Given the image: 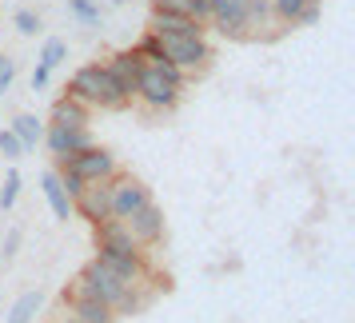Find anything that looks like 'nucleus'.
Listing matches in <instances>:
<instances>
[{"label": "nucleus", "mask_w": 355, "mask_h": 323, "mask_svg": "<svg viewBox=\"0 0 355 323\" xmlns=\"http://www.w3.org/2000/svg\"><path fill=\"white\" fill-rule=\"evenodd\" d=\"M64 172H72V176H80L84 184H104V180H112L120 168H116V156L108 152V148H84V152H72V156H64V160H56Z\"/></svg>", "instance_id": "nucleus-5"}, {"label": "nucleus", "mask_w": 355, "mask_h": 323, "mask_svg": "<svg viewBox=\"0 0 355 323\" xmlns=\"http://www.w3.org/2000/svg\"><path fill=\"white\" fill-rule=\"evenodd\" d=\"M60 184H64V192H68V200H76V195H80L84 188H88V184H84L80 176H72V172H64V168H60Z\"/></svg>", "instance_id": "nucleus-27"}, {"label": "nucleus", "mask_w": 355, "mask_h": 323, "mask_svg": "<svg viewBox=\"0 0 355 323\" xmlns=\"http://www.w3.org/2000/svg\"><path fill=\"white\" fill-rule=\"evenodd\" d=\"M216 4L220 0H192V20H200V24H208L211 12H216Z\"/></svg>", "instance_id": "nucleus-26"}, {"label": "nucleus", "mask_w": 355, "mask_h": 323, "mask_svg": "<svg viewBox=\"0 0 355 323\" xmlns=\"http://www.w3.org/2000/svg\"><path fill=\"white\" fill-rule=\"evenodd\" d=\"M164 64H144L136 76V88H132V100H140L148 112H172L184 96V80L164 76Z\"/></svg>", "instance_id": "nucleus-3"}, {"label": "nucleus", "mask_w": 355, "mask_h": 323, "mask_svg": "<svg viewBox=\"0 0 355 323\" xmlns=\"http://www.w3.org/2000/svg\"><path fill=\"white\" fill-rule=\"evenodd\" d=\"M44 144H49V152L56 156V160H64V156H72V152L92 148V132L88 128H56V124H49V128H44Z\"/></svg>", "instance_id": "nucleus-10"}, {"label": "nucleus", "mask_w": 355, "mask_h": 323, "mask_svg": "<svg viewBox=\"0 0 355 323\" xmlns=\"http://www.w3.org/2000/svg\"><path fill=\"white\" fill-rule=\"evenodd\" d=\"M248 17H252V0H220L208 24L227 40H248Z\"/></svg>", "instance_id": "nucleus-7"}, {"label": "nucleus", "mask_w": 355, "mask_h": 323, "mask_svg": "<svg viewBox=\"0 0 355 323\" xmlns=\"http://www.w3.org/2000/svg\"><path fill=\"white\" fill-rule=\"evenodd\" d=\"M136 56H140L144 64H164L160 36H156V33H144V36H140V44H136Z\"/></svg>", "instance_id": "nucleus-20"}, {"label": "nucleus", "mask_w": 355, "mask_h": 323, "mask_svg": "<svg viewBox=\"0 0 355 323\" xmlns=\"http://www.w3.org/2000/svg\"><path fill=\"white\" fill-rule=\"evenodd\" d=\"M311 4H320V0H272V12H275V20H279L284 28H295L300 12L311 8Z\"/></svg>", "instance_id": "nucleus-18"}, {"label": "nucleus", "mask_w": 355, "mask_h": 323, "mask_svg": "<svg viewBox=\"0 0 355 323\" xmlns=\"http://www.w3.org/2000/svg\"><path fill=\"white\" fill-rule=\"evenodd\" d=\"M20 184H24V180H20V172H8V176H4V188H0V211H8L12 204H17Z\"/></svg>", "instance_id": "nucleus-21"}, {"label": "nucleus", "mask_w": 355, "mask_h": 323, "mask_svg": "<svg viewBox=\"0 0 355 323\" xmlns=\"http://www.w3.org/2000/svg\"><path fill=\"white\" fill-rule=\"evenodd\" d=\"M40 304H44V299H40V291H24L17 304L8 307V320H4V323H33L36 311H40Z\"/></svg>", "instance_id": "nucleus-17"}, {"label": "nucleus", "mask_w": 355, "mask_h": 323, "mask_svg": "<svg viewBox=\"0 0 355 323\" xmlns=\"http://www.w3.org/2000/svg\"><path fill=\"white\" fill-rule=\"evenodd\" d=\"M72 211L84 216L92 227L104 224V220H112V216H108V180H104V184H88V188L72 200Z\"/></svg>", "instance_id": "nucleus-11"}, {"label": "nucleus", "mask_w": 355, "mask_h": 323, "mask_svg": "<svg viewBox=\"0 0 355 323\" xmlns=\"http://www.w3.org/2000/svg\"><path fill=\"white\" fill-rule=\"evenodd\" d=\"M148 33H156V36H208V24L184 17V12H160V8H152Z\"/></svg>", "instance_id": "nucleus-9"}, {"label": "nucleus", "mask_w": 355, "mask_h": 323, "mask_svg": "<svg viewBox=\"0 0 355 323\" xmlns=\"http://www.w3.org/2000/svg\"><path fill=\"white\" fill-rule=\"evenodd\" d=\"M160 49H164V60L176 64L184 76H196L216 60L208 36H160Z\"/></svg>", "instance_id": "nucleus-4"}, {"label": "nucleus", "mask_w": 355, "mask_h": 323, "mask_svg": "<svg viewBox=\"0 0 355 323\" xmlns=\"http://www.w3.org/2000/svg\"><path fill=\"white\" fill-rule=\"evenodd\" d=\"M20 252V227H12L8 236H4V259H12Z\"/></svg>", "instance_id": "nucleus-28"}, {"label": "nucleus", "mask_w": 355, "mask_h": 323, "mask_svg": "<svg viewBox=\"0 0 355 323\" xmlns=\"http://www.w3.org/2000/svg\"><path fill=\"white\" fill-rule=\"evenodd\" d=\"M56 323H76V320H72V315H68V311H64V315H60V320H56Z\"/></svg>", "instance_id": "nucleus-30"}, {"label": "nucleus", "mask_w": 355, "mask_h": 323, "mask_svg": "<svg viewBox=\"0 0 355 323\" xmlns=\"http://www.w3.org/2000/svg\"><path fill=\"white\" fill-rule=\"evenodd\" d=\"M124 227H128V236L140 243V247H152V243L164 240V211L148 200L144 208H136L128 220H124Z\"/></svg>", "instance_id": "nucleus-8"}, {"label": "nucleus", "mask_w": 355, "mask_h": 323, "mask_svg": "<svg viewBox=\"0 0 355 323\" xmlns=\"http://www.w3.org/2000/svg\"><path fill=\"white\" fill-rule=\"evenodd\" d=\"M64 60H68V44L60 40V36H49L44 49H40V64L44 68H60Z\"/></svg>", "instance_id": "nucleus-19"}, {"label": "nucleus", "mask_w": 355, "mask_h": 323, "mask_svg": "<svg viewBox=\"0 0 355 323\" xmlns=\"http://www.w3.org/2000/svg\"><path fill=\"white\" fill-rule=\"evenodd\" d=\"M108 64V72H112L116 80H120V88L132 96V88H136V76H140V68H144V60L136 56V49H128V52H116L112 60H104Z\"/></svg>", "instance_id": "nucleus-14"}, {"label": "nucleus", "mask_w": 355, "mask_h": 323, "mask_svg": "<svg viewBox=\"0 0 355 323\" xmlns=\"http://www.w3.org/2000/svg\"><path fill=\"white\" fill-rule=\"evenodd\" d=\"M64 311L72 315L76 323H116V315L108 304H100V299H88V295H64Z\"/></svg>", "instance_id": "nucleus-12"}, {"label": "nucleus", "mask_w": 355, "mask_h": 323, "mask_svg": "<svg viewBox=\"0 0 355 323\" xmlns=\"http://www.w3.org/2000/svg\"><path fill=\"white\" fill-rule=\"evenodd\" d=\"M148 200V188L140 184L136 176H128V172H116L112 180H108V216L112 220H128L136 208H144Z\"/></svg>", "instance_id": "nucleus-6"}, {"label": "nucleus", "mask_w": 355, "mask_h": 323, "mask_svg": "<svg viewBox=\"0 0 355 323\" xmlns=\"http://www.w3.org/2000/svg\"><path fill=\"white\" fill-rule=\"evenodd\" d=\"M68 12L76 20H84V24H100V8L92 0H68Z\"/></svg>", "instance_id": "nucleus-22"}, {"label": "nucleus", "mask_w": 355, "mask_h": 323, "mask_svg": "<svg viewBox=\"0 0 355 323\" xmlns=\"http://www.w3.org/2000/svg\"><path fill=\"white\" fill-rule=\"evenodd\" d=\"M0 156H4V160H20V156H24V148H20V140H17V136H12L8 128L0 132Z\"/></svg>", "instance_id": "nucleus-24"}, {"label": "nucleus", "mask_w": 355, "mask_h": 323, "mask_svg": "<svg viewBox=\"0 0 355 323\" xmlns=\"http://www.w3.org/2000/svg\"><path fill=\"white\" fill-rule=\"evenodd\" d=\"M49 80H52V68L36 64V68H33V92H36V88H44V84H49Z\"/></svg>", "instance_id": "nucleus-29"}, {"label": "nucleus", "mask_w": 355, "mask_h": 323, "mask_svg": "<svg viewBox=\"0 0 355 323\" xmlns=\"http://www.w3.org/2000/svg\"><path fill=\"white\" fill-rule=\"evenodd\" d=\"M8 132H12V136L20 140V148H24V152H33V148L44 140V124H40L33 112H20L17 120L8 124Z\"/></svg>", "instance_id": "nucleus-16"}, {"label": "nucleus", "mask_w": 355, "mask_h": 323, "mask_svg": "<svg viewBox=\"0 0 355 323\" xmlns=\"http://www.w3.org/2000/svg\"><path fill=\"white\" fill-rule=\"evenodd\" d=\"M12 24H17L20 36H36V33H40V17H36L33 8H20L17 17H12Z\"/></svg>", "instance_id": "nucleus-23"}, {"label": "nucleus", "mask_w": 355, "mask_h": 323, "mask_svg": "<svg viewBox=\"0 0 355 323\" xmlns=\"http://www.w3.org/2000/svg\"><path fill=\"white\" fill-rule=\"evenodd\" d=\"M40 184H44V200H49L52 216H56V220H68V216H72V200H68L64 184H60V172H44Z\"/></svg>", "instance_id": "nucleus-15"}, {"label": "nucleus", "mask_w": 355, "mask_h": 323, "mask_svg": "<svg viewBox=\"0 0 355 323\" xmlns=\"http://www.w3.org/2000/svg\"><path fill=\"white\" fill-rule=\"evenodd\" d=\"M128 291H132V283H124L120 275H112L100 259H88L80 268V275L72 279L68 295H88V299H100V304H108L112 311H120L124 299H128Z\"/></svg>", "instance_id": "nucleus-2"}, {"label": "nucleus", "mask_w": 355, "mask_h": 323, "mask_svg": "<svg viewBox=\"0 0 355 323\" xmlns=\"http://www.w3.org/2000/svg\"><path fill=\"white\" fill-rule=\"evenodd\" d=\"M64 96L80 100V104H88V108H104V112H124V108L132 104V96L120 88V80H116L112 72H108V64L76 68L72 80H68Z\"/></svg>", "instance_id": "nucleus-1"}, {"label": "nucleus", "mask_w": 355, "mask_h": 323, "mask_svg": "<svg viewBox=\"0 0 355 323\" xmlns=\"http://www.w3.org/2000/svg\"><path fill=\"white\" fill-rule=\"evenodd\" d=\"M49 120L56 124V128H88V124H92V112H88V104H80V100L60 96L56 104H52Z\"/></svg>", "instance_id": "nucleus-13"}, {"label": "nucleus", "mask_w": 355, "mask_h": 323, "mask_svg": "<svg viewBox=\"0 0 355 323\" xmlns=\"http://www.w3.org/2000/svg\"><path fill=\"white\" fill-rule=\"evenodd\" d=\"M12 80H17V60L0 52V96H4L8 88H12Z\"/></svg>", "instance_id": "nucleus-25"}]
</instances>
